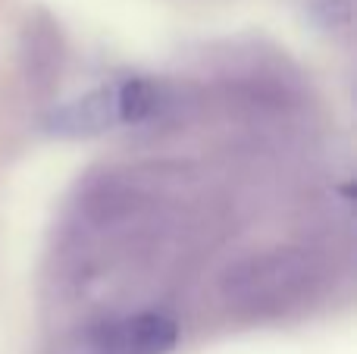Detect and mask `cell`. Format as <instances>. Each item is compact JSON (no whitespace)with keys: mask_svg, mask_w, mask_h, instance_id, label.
I'll list each match as a JSON object with an SVG mask.
<instances>
[{"mask_svg":"<svg viewBox=\"0 0 357 354\" xmlns=\"http://www.w3.org/2000/svg\"><path fill=\"white\" fill-rule=\"evenodd\" d=\"M160 104V88L148 79H119L56 107L44 125L63 138H91L116 125L144 123Z\"/></svg>","mask_w":357,"mask_h":354,"instance_id":"1","label":"cell"},{"mask_svg":"<svg viewBox=\"0 0 357 354\" xmlns=\"http://www.w3.org/2000/svg\"><path fill=\"white\" fill-rule=\"evenodd\" d=\"M178 342V326L163 314H135V317L107 323L94 332V354H167Z\"/></svg>","mask_w":357,"mask_h":354,"instance_id":"2","label":"cell"}]
</instances>
